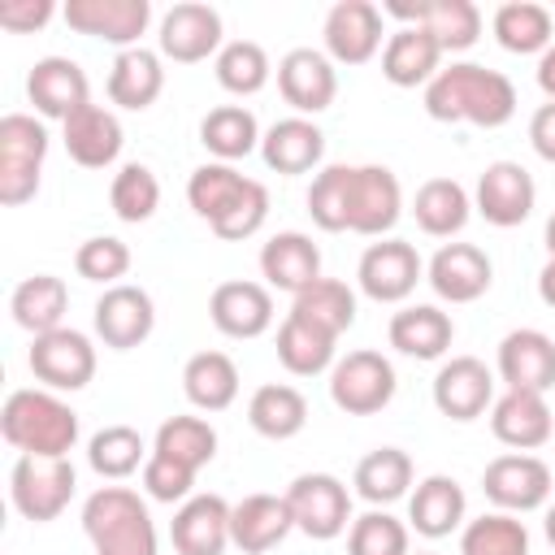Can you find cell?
I'll return each instance as SVG.
<instances>
[{"label": "cell", "instance_id": "obj_2", "mask_svg": "<svg viewBox=\"0 0 555 555\" xmlns=\"http://www.w3.org/2000/svg\"><path fill=\"white\" fill-rule=\"evenodd\" d=\"M0 434L22 455L43 460H69L78 447V412L56 390H13L0 408Z\"/></svg>", "mask_w": 555, "mask_h": 555}, {"label": "cell", "instance_id": "obj_5", "mask_svg": "<svg viewBox=\"0 0 555 555\" xmlns=\"http://www.w3.org/2000/svg\"><path fill=\"white\" fill-rule=\"evenodd\" d=\"M395 386H399L395 364L382 351H373V347L347 351L330 369V399L347 416H373V412H382L395 399Z\"/></svg>", "mask_w": 555, "mask_h": 555}, {"label": "cell", "instance_id": "obj_16", "mask_svg": "<svg viewBox=\"0 0 555 555\" xmlns=\"http://www.w3.org/2000/svg\"><path fill=\"white\" fill-rule=\"evenodd\" d=\"M65 26L113 48H139L143 30L152 26V0H65Z\"/></svg>", "mask_w": 555, "mask_h": 555}, {"label": "cell", "instance_id": "obj_25", "mask_svg": "<svg viewBox=\"0 0 555 555\" xmlns=\"http://www.w3.org/2000/svg\"><path fill=\"white\" fill-rule=\"evenodd\" d=\"M468 499H464V486L447 473H429L416 481V490L408 494V529H416L421 538L438 542V538H451L455 529H464L468 520Z\"/></svg>", "mask_w": 555, "mask_h": 555}, {"label": "cell", "instance_id": "obj_23", "mask_svg": "<svg viewBox=\"0 0 555 555\" xmlns=\"http://www.w3.org/2000/svg\"><path fill=\"white\" fill-rule=\"evenodd\" d=\"M490 434L512 451H538L555 434V416L546 395L538 390H503L490 403Z\"/></svg>", "mask_w": 555, "mask_h": 555}, {"label": "cell", "instance_id": "obj_4", "mask_svg": "<svg viewBox=\"0 0 555 555\" xmlns=\"http://www.w3.org/2000/svg\"><path fill=\"white\" fill-rule=\"evenodd\" d=\"M48 160V126L30 113L0 117V204L22 208L39 195V173Z\"/></svg>", "mask_w": 555, "mask_h": 555}, {"label": "cell", "instance_id": "obj_34", "mask_svg": "<svg viewBox=\"0 0 555 555\" xmlns=\"http://www.w3.org/2000/svg\"><path fill=\"white\" fill-rule=\"evenodd\" d=\"M65 308H69V291H65V282H61L56 273H30V278H22V282L13 286V295H9V312H13V321H17L30 338L61 330Z\"/></svg>", "mask_w": 555, "mask_h": 555}, {"label": "cell", "instance_id": "obj_29", "mask_svg": "<svg viewBox=\"0 0 555 555\" xmlns=\"http://www.w3.org/2000/svg\"><path fill=\"white\" fill-rule=\"evenodd\" d=\"M295 529L286 494H247L230 507V542L243 555H264Z\"/></svg>", "mask_w": 555, "mask_h": 555}, {"label": "cell", "instance_id": "obj_50", "mask_svg": "<svg viewBox=\"0 0 555 555\" xmlns=\"http://www.w3.org/2000/svg\"><path fill=\"white\" fill-rule=\"evenodd\" d=\"M347 182H351V165H321L312 173L308 186V217L325 230V234H343L347 230Z\"/></svg>", "mask_w": 555, "mask_h": 555}, {"label": "cell", "instance_id": "obj_35", "mask_svg": "<svg viewBox=\"0 0 555 555\" xmlns=\"http://www.w3.org/2000/svg\"><path fill=\"white\" fill-rule=\"evenodd\" d=\"M412 477H416V468L403 447H377L356 464L351 490L369 507H386V503H399L403 494H412Z\"/></svg>", "mask_w": 555, "mask_h": 555}, {"label": "cell", "instance_id": "obj_10", "mask_svg": "<svg viewBox=\"0 0 555 555\" xmlns=\"http://www.w3.org/2000/svg\"><path fill=\"white\" fill-rule=\"evenodd\" d=\"M403 217L399 178L386 165H351L347 182V230L364 238H382Z\"/></svg>", "mask_w": 555, "mask_h": 555}, {"label": "cell", "instance_id": "obj_57", "mask_svg": "<svg viewBox=\"0 0 555 555\" xmlns=\"http://www.w3.org/2000/svg\"><path fill=\"white\" fill-rule=\"evenodd\" d=\"M538 299L546 304V308H555V256L542 264V273H538Z\"/></svg>", "mask_w": 555, "mask_h": 555}, {"label": "cell", "instance_id": "obj_22", "mask_svg": "<svg viewBox=\"0 0 555 555\" xmlns=\"http://www.w3.org/2000/svg\"><path fill=\"white\" fill-rule=\"evenodd\" d=\"M26 95L39 117L65 121L82 104H91V82L74 56H39L26 74Z\"/></svg>", "mask_w": 555, "mask_h": 555}, {"label": "cell", "instance_id": "obj_18", "mask_svg": "<svg viewBox=\"0 0 555 555\" xmlns=\"http://www.w3.org/2000/svg\"><path fill=\"white\" fill-rule=\"evenodd\" d=\"M278 91L295 108V117L325 113L334 104V95H338V69L317 48H291L278 61Z\"/></svg>", "mask_w": 555, "mask_h": 555}, {"label": "cell", "instance_id": "obj_12", "mask_svg": "<svg viewBox=\"0 0 555 555\" xmlns=\"http://www.w3.org/2000/svg\"><path fill=\"white\" fill-rule=\"evenodd\" d=\"M421 278H425V260L403 238L369 243L364 256H360V264H356V282H360V291L373 304H403L416 291Z\"/></svg>", "mask_w": 555, "mask_h": 555}, {"label": "cell", "instance_id": "obj_7", "mask_svg": "<svg viewBox=\"0 0 555 555\" xmlns=\"http://www.w3.org/2000/svg\"><path fill=\"white\" fill-rule=\"evenodd\" d=\"M481 490L494 503V512L525 516V512H538L551 503L555 477H551V464L538 460L533 451H507V455H494L486 464Z\"/></svg>", "mask_w": 555, "mask_h": 555}, {"label": "cell", "instance_id": "obj_14", "mask_svg": "<svg viewBox=\"0 0 555 555\" xmlns=\"http://www.w3.org/2000/svg\"><path fill=\"white\" fill-rule=\"evenodd\" d=\"M533 204H538V186L520 160H490L473 186V208L499 230L529 221Z\"/></svg>", "mask_w": 555, "mask_h": 555}, {"label": "cell", "instance_id": "obj_8", "mask_svg": "<svg viewBox=\"0 0 555 555\" xmlns=\"http://www.w3.org/2000/svg\"><path fill=\"white\" fill-rule=\"evenodd\" d=\"M74 486H78V473L69 460H43V455H17L13 473H9V499L13 507L35 520V525H48L56 520L69 499H74Z\"/></svg>", "mask_w": 555, "mask_h": 555}, {"label": "cell", "instance_id": "obj_30", "mask_svg": "<svg viewBox=\"0 0 555 555\" xmlns=\"http://www.w3.org/2000/svg\"><path fill=\"white\" fill-rule=\"evenodd\" d=\"M442 43L425 26H399L386 35L382 48V78L390 87H429L442 69Z\"/></svg>", "mask_w": 555, "mask_h": 555}, {"label": "cell", "instance_id": "obj_32", "mask_svg": "<svg viewBox=\"0 0 555 555\" xmlns=\"http://www.w3.org/2000/svg\"><path fill=\"white\" fill-rule=\"evenodd\" d=\"M321 156H325V134L312 117H282L260 139V160L286 178L321 169Z\"/></svg>", "mask_w": 555, "mask_h": 555}, {"label": "cell", "instance_id": "obj_9", "mask_svg": "<svg viewBox=\"0 0 555 555\" xmlns=\"http://www.w3.org/2000/svg\"><path fill=\"white\" fill-rule=\"evenodd\" d=\"M26 364L35 382H43V390H82L95 377V343L82 330L61 325L52 334L30 338Z\"/></svg>", "mask_w": 555, "mask_h": 555}, {"label": "cell", "instance_id": "obj_15", "mask_svg": "<svg viewBox=\"0 0 555 555\" xmlns=\"http://www.w3.org/2000/svg\"><path fill=\"white\" fill-rule=\"evenodd\" d=\"M91 325H95V338L113 351H130L139 343L152 338L156 330V304L143 286H130V282H117L108 286L95 308H91Z\"/></svg>", "mask_w": 555, "mask_h": 555}, {"label": "cell", "instance_id": "obj_20", "mask_svg": "<svg viewBox=\"0 0 555 555\" xmlns=\"http://www.w3.org/2000/svg\"><path fill=\"white\" fill-rule=\"evenodd\" d=\"M425 282L447 304H473L490 291L494 264L477 243H442L425 264Z\"/></svg>", "mask_w": 555, "mask_h": 555}, {"label": "cell", "instance_id": "obj_53", "mask_svg": "<svg viewBox=\"0 0 555 555\" xmlns=\"http://www.w3.org/2000/svg\"><path fill=\"white\" fill-rule=\"evenodd\" d=\"M139 477H143V494L152 503H186L191 486H195V468H186V464H178V460H169L160 451L147 455Z\"/></svg>", "mask_w": 555, "mask_h": 555}, {"label": "cell", "instance_id": "obj_43", "mask_svg": "<svg viewBox=\"0 0 555 555\" xmlns=\"http://www.w3.org/2000/svg\"><path fill=\"white\" fill-rule=\"evenodd\" d=\"M291 312L312 321L317 330L343 338L356 325V291L347 282H338V278H317L308 291H299L291 299Z\"/></svg>", "mask_w": 555, "mask_h": 555}, {"label": "cell", "instance_id": "obj_41", "mask_svg": "<svg viewBox=\"0 0 555 555\" xmlns=\"http://www.w3.org/2000/svg\"><path fill=\"white\" fill-rule=\"evenodd\" d=\"M490 30H494L499 48H507V52H516V56H533V52L542 56V52L555 43V22H551V13H546L542 4H533V0H507V4H499Z\"/></svg>", "mask_w": 555, "mask_h": 555}, {"label": "cell", "instance_id": "obj_38", "mask_svg": "<svg viewBox=\"0 0 555 555\" xmlns=\"http://www.w3.org/2000/svg\"><path fill=\"white\" fill-rule=\"evenodd\" d=\"M247 425L269 438V442H286L308 425V399L304 390L286 386V382H264L251 390L247 399Z\"/></svg>", "mask_w": 555, "mask_h": 555}, {"label": "cell", "instance_id": "obj_21", "mask_svg": "<svg viewBox=\"0 0 555 555\" xmlns=\"http://www.w3.org/2000/svg\"><path fill=\"white\" fill-rule=\"evenodd\" d=\"M494 369H499L507 390H538V395H546L555 386V338L533 330V325H520V330L503 334Z\"/></svg>", "mask_w": 555, "mask_h": 555}, {"label": "cell", "instance_id": "obj_49", "mask_svg": "<svg viewBox=\"0 0 555 555\" xmlns=\"http://www.w3.org/2000/svg\"><path fill=\"white\" fill-rule=\"evenodd\" d=\"M108 204H113L117 221H126V225L147 221V217L160 208V182H156V173H152L147 165H139V160L121 165V169L113 173Z\"/></svg>", "mask_w": 555, "mask_h": 555}, {"label": "cell", "instance_id": "obj_13", "mask_svg": "<svg viewBox=\"0 0 555 555\" xmlns=\"http://www.w3.org/2000/svg\"><path fill=\"white\" fill-rule=\"evenodd\" d=\"M382 17L425 26L442 43V52H468L481 39V9L473 0H386Z\"/></svg>", "mask_w": 555, "mask_h": 555}, {"label": "cell", "instance_id": "obj_39", "mask_svg": "<svg viewBox=\"0 0 555 555\" xmlns=\"http://www.w3.org/2000/svg\"><path fill=\"white\" fill-rule=\"evenodd\" d=\"M182 395L199 412H225L238 399V364L225 351H195L182 364Z\"/></svg>", "mask_w": 555, "mask_h": 555}, {"label": "cell", "instance_id": "obj_19", "mask_svg": "<svg viewBox=\"0 0 555 555\" xmlns=\"http://www.w3.org/2000/svg\"><path fill=\"white\" fill-rule=\"evenodd\" d=\"M429 395H434V408L447 421L468 425L494 403V373L477 356H451L434 373V390Z\"/></svg>", "mask_w": 555, "mask_h": 555}, {"label": "cell", "instance_id": "obj_44", "mask_svg": "<svg viewBox=\"0 0 555 555\" xmlns=\"http://www.w3.org/2000/svg\"><path fill=\"white\" fill-rule=\"evenodd\" d=\"M247 182L251 178H243L234 165L208 160V165L191 169V178H186V204L195 208V217H204L212 225V221H221L230 212V204L247 191Z\"/></svg>", "mask_w": 555, "mask_h": 555}, {"label": "cell", "instance_id": "obj_33", "mask_svg": "<svg viewBox=\"0 0 555 555\" xmlns=\"http://www.w3.org/2000/svg\"><path fill=\"white\" fill-rule=\"evenodd\" d=\"M165 91V65H160V52L152 48H126L113 56V69H108V100L117 108H130V113H143L156 104V95Z\"/></svg>", "mask_w": 555, "mask_h": 555}, {"label": "cell", "instance_id": "obj_11", "mask_svg": "<svg viewBox=\"0 0 555 555\" xmlns=\"http://www.w3.org/2000/svg\"><path fill=\"white\" fill-rule=\"evenodd\" d=\"M221 13L212 4H199V0H182L173 4L160 26H156V48L165 61L173 65H199L208 56H217L225 43H221Z\"/></svg>", "mask_w": 555, "mask_h": 555}, {"label": "cell", "instance_id": "obj_46", "mask_svg": "<svg viewBox=\"0 0 555 555\" xmlns=\"http://www.w3.org/2000/svg\"><path fill=\"white\" fill-rule=\"evenodd\" d=\"M152 451H160V455L199 473L217 455V429L204 416H169V421H160V429L152 438Z\"/></svg>", "mask_w": 555, "mask_h": 555}, {"label": "cell", "instance_id": "obj_59", "mask_svg": "<svg viewBox=\"0 0 555 555\" xmlns=\"http://www.w3.org/2000/svg\"><path fill=\"white\" fill-rule=\"evenodd\" d=\"M542 238H546V251L555 256V212L546 217V230H542Z\"/></svg>", "mask_w": 555, "mask_h": 555}, {"label": "cell", "instance_id": "obj_54", "mask_svg": "<svg viewBox=\"0 0 555 555\" xmlns=\"http://www.w3.org/2000/svg\"><path fill=\"white\" fill-rule=\"evenodd\" d=\"M52 13H56L52 0H4L0 4V26L13 30V35H30V30L48 26Z\"/></svg>", "mask_w": 555, "mask_h": 555}, {"label": "cell", "instance_id": "obj_1", "mask_svg": "<svg viewBox=\"0 0 555 555\" xmlns=\"http://www.w3.org/2000/svg\"><path fill=\"white\" fill-rule=\"evenodd\" d=\"M425 113L434 121H468L481 130H499L516 117V87L499 69H486L477 61H451L425 87Z\"/></svg>", "mask_w": 555, "mask_h": 555}, {"label": "cell", "instance_id": "obj_31", "mask_svg": "<svg viewBox=\"0 0 555 555\" xmlns=\"http://www.w3.org/2000/svg\"><path fill=\"white\" fill-rule=\"evenodd\" d=\"M386 338L399 356H412V360H442L455 343V321L438 308V304H403L390 325H386Z\"/></svg>", "mask_w": 555, "mask_h": 555}, {"label": "cell", "instance_id": "obj_51", "mask_svg": "<svg viewBox=\"0 0 555 555\" xmlns=\"http://www.w3.org/2000/svg\"><path fill=\"white\" fill-rule=\"evenodd\" d=\"M74 269H78V278L100 282V286L108 291V286H117V282L130 273V247H126L117 234H95V238L78 243Z\"/></svg>", "mask_w": 555, "mask_h": 555}, {"label": "cell", "instance_id": "obj_6", "mask_svg": "<svg viewBox=\"0 0 555 555\" xmlns=\"http://www.w3.org/2000/svg\"><path fill=\"white\" fill-rule=\"evenodd\" d=\"M286 503L295 516V529L312 542H334L351 529V490L334 473H299L286 486Z\"/></svg>", "mask_w": 555, "mask_h": 555}, {"label": "cell", "instance_id": "obj_17", "mask_svg": "<svg viewBox=\"0 0 555 555\" xmlns=\"http://www.w3.org/2000/svg\"><path fill=\"white\" fill-rule=\"evenodd\" d=\"M382 35V9L373 0H338L321 26L325 56L334 65H369L386 48Z\"/></svg>", "mask_w": 555, "mask_h": 555}, {"label": "cell", "instance_id": "obj_27", "mask_svg": "<svg viewBox=\"0 0 555 555\" xmlns=\"http://www.w3.org/2000/svg\"><path fill=\"white\" fill-rule=\"evenodd\" d=\"M260 278L273 291H286L291 299L308 291L321 278V247L304 230H278L260 247Z\"/></svg>", "mask_w": 555, "mask_h": 555}, {"label": "cell", "instance_id": "obj_55", "mask_svg": "<svg viewBox=\"0 0 555 555\" xmlns=\"http://www.w3.org/2000/svg\"><path fill=\"white\" fill-rule=\"evenodd\" d=\"M529 143H533V152L546 165H555V104L551 100L533 108V117H529Z\"/></svg>", "mask_w": 555, "mask_h": 555}, {"label": "cell", "instance_id": "obj_52", "mask_svg": "<svg viewBox=\"0 0 555 555\" xmlns=\"http://www.w3.org/2000/svg\"><path fill=\"white\" fill-rule=\"evenodd\" d=\"M264 221H269V191H264V182L251 178L247 191L230 204V212H225L221 221H212V234L225 238V243H243V238H251Z\"/></svg>", "mask_w": 555, "mask_h": 555}, {"label": "cell", "instance_id": "obj_58", "mask_svg": "<svg viewBox=\"0 0 555 555\" xmlns=\"http://www.w3.org/2000/svg\"><path fill=\"white\" fill-rule=\"evenodd\" d=\"M542 529H546V542L555 546V503H546V520H542Z\"/></svg>", "mask_w": 555, "mask_h": 555}, {"label": "cell", "instance_id": "obj_60", "mask_svg": "<svg viewBox=\"0 0 555 555\" xmlns=\"http://www.w3.org/2000/svg\"><path fill=\"white\" fill-rule=\"evenodd\" d=\"M416 555H438V551H416Z\"/></svg>", "mask_w": 555, "mask_h": 555}, {"label": "cell", "instance_id": "obj_48", "mask_svg": "<svg viewBox=\"0 0 555 555\" xmlns=\"http://www.w3.org/2000/svg\"><path fill=\"white\" fill-rule=\"evenodd\" d=\"M347 555H412V529L386 507H369L347 529Z\"/></svg>", "mask_w": 555, "mask_h": 555}, {"label": "cell", "instance_id": "obj_28", "mask_svg": "<svg viewBox=\"0 0 555 555\" xmlns=\"http://www.w3.org/2000/svg\"><path fill=\"white\" fill-rule=\"evenodd\" d=\"M208 317L225 338H260L273 325V295L264 282H221L208 295Z\"/></svg>", "mask_w": 555, "mask_h": 555}, {"label": "cell", "instance_id": "obj_42", "mask_svg": "<svg viewBox=\"0 0 555 555\" xmlns=\"http://www.w3.org/2000/svg\"><path fill=\"white\" fill-rule=\"evenodd\" d=\"M147 455L152 451H147V442H143V434L134 425H104L87 442V464L104 481H121L130 473H143Z\"/></svg>", "mask_w": 555, "mask_h": 555}, {"label": "cell", "instance_id": "obj_56", "mask_svg": "<svg viewBox=\"0 0 555 555\" xmlns=\"http://www.w3.org/2000/svg\"><path fill=\"white\" fill-rule=\"evenodd\" d=\"M533 74H538V87H542V95L555 104V43H551V48L538 56V69H533Z\"/></svg>", "mask_w": 555, "mask_h": 555}, {"label": "cell", "instance_id": "obj_3", "mask_svg": "<svg viewBox=\"0 0 555 555\" xmlns=\"http://www.w3.org/2000/svg\"><path fill=\"white\" fill-rule=\"evenodd\" d=\"M82 533L95 555H156V520L130 486H100L82 503Z\"/></svg>", "mask_w": 555, "mask_h": 555}, {"label": "cell", "instance_id": "obj_26", "mask_svg": "<svg viewBox=\"0 0 555 555\" xmlns=\"http://www.w3.org/2000/svg\"><path fill=\"white\" fill-rule=\"evenodd\" d=\"M61 143H65V152H69L74 165H82V169H108L121 156L126 134H121V121H117L113 108L82 104L74 117L61 121Z\"/></svg>", "mask_w": 555, "mask_h": 555}, {"label": "cell", "instance_id": "obj_24", "mask_svg": "<svg viewBox=\"0 0 555 555\" xmlns=\"http://www.w3.org/2000/svg\"><path fill=\"white\" fill-rule=\"evenodd\" d=\"M169 542L178 555H225L230 542V503L221 494H191L169 520Z\"/></svg>", "mask_w": 555, "mask_h": 555}, {"label": "cell", "instance_id": "obj_36", "mask_svg": "<svg viewBox=\"0 0 555 555\" xmlns=\"http://www.w3.org/2000/svg\"><path fill=\"white\" fill-rule=\"evenodd\" d=\"M260 139H264V130H260L256 113L243 104H217L199 121V143L208 147L212 160H225V165L260 152Z\"/></svg>", "mask_w": 555, "mask_h": 555}, {"label": "cell", "instance_id": "obj_47", "mask_svg": "<svg viewBox=\"0 0 555 555\" xmlns=\"http://www.w3.org/2000/svg\"><path fill=\"white\" fill-rule=\"evenodd\" d=\"M460 555H529V529L512 512H486L460 529Z\"/></svg>", "mask_w": 555, "mask_h": 555}, {"label": "cell", "instance_id": "obj_40", "mask_svg": "<svg viewBox=\"0 0 555 555\" xmlns=\"http://www.w3.org/2000/svg\"><path fill=\"white\" fill-rule=\"evenodd\" d=\"M334 351H338V338L295 312H286V321L278 325V360L295 377H317V373L334 369V360H338Z\"/></svg>", "mask_w": 555, "mask_h": 555}, {"label": "cell", "instance_id": "obj_37", "mask_svg": "<svg viewBox=\"0 0 555 555\" xmlns=\"http://www.w3.org/2000/svg\"><path fill=\"white\" fill-rule=\"evenodd\" d=\"M412 217L429 238H455L473 217V195L455 178H429L412 195Z\"/></svg>", "mask_w": 555, "mask_h": 555}, {"label": "cell", "instance_id": "obj_45", "mask_svg": "<svg viewBox=\"0 0 555 555\" xmlns=\"http://www.w3.org/2000/svg\"><path fill=\"white\" fill-rule=\"evenodd\" d=\"M212 74H217L221 91H230V95H256V91H264L273 65H269V52L256 39H230L212 56Z\"/></svg>", "mask_w": 555, "mask_h": 555}]
</instances>
